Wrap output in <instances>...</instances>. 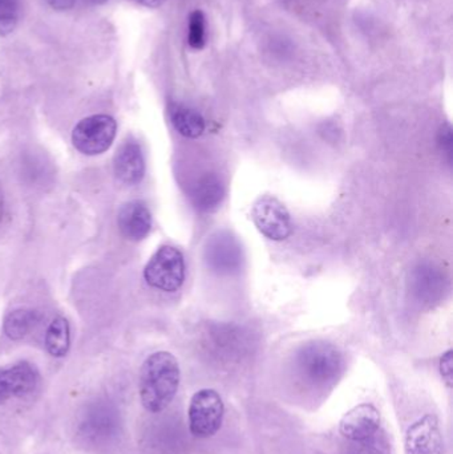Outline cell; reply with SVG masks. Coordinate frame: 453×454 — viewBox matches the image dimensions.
I'll use <instances>...</instances> for the list:
<instances>
[{
    "label": "cell",
    "mask_w": 453,
    "mask_h": 454,
    "mask_svg": "<svg viewBox=\"0 0 453 454\" xmlns=\"http://www.w3.org/2000/svg\"><path fill=\"white\" fill-rule=\"evenodd\" d=\"M133 2L137 3V4L143 5V7L146 8H157L161 7L167 0H133Z\"/></svg>",
    "instance_id": "24"
},
{
    "label": "cell",
    "mask_w": 453,
    "mask_h": 454,
    "mask_svg": "<svg viewBox=\"0 0 453 454\" xmlns=\"http://www.w3.org/2000/svg\"><path fill=\"white\" fill-rule=\"evenodd\" d=\"M180 365L169 352L160 351L144 362L140 371L141 404L148 412L160 413L169 407L180 387Z\"/></svg>",
    "instance_id": "1"
},
{
    "label": "cell",
    "mask_w": 453,
    "mask_h": 454,
    "mask_svg": "<svg viewBox=\"0 0 453 454\" xmlns=\"http://www.w3.org/2000/svg\"><path fill=\"white\" fill-rule=\"evenodd\" d=\"M297 367L301 376L314 386H327L337 380L343 370L342 354L326 341H311L300 349Z\"/></svg>",
    "instance_id": "2"
},
{
    "label": "cell",
    "mask_w": 453,
    "mask_h": 454,
    "mask_svg": "<svg viewBox=\"0 0 453 454\" xmlns=\"http://www.w3.org/2000/svg\"><path fill=\"white\" fill-rule=\"evenodd\" d=\"M406 454H443L444 442L438 418L426 415L412 424L404 442Z\"/></svg>",
    "instance_id": "8"
},
{
    "label": "cell",
    "mask_w": 453,
    "mask_h": 454,
    "mask_svg": "<svg viewBox=\"0 0 453 454\" xmlns=\"http://www.w3.org/2000/svg\"><path fill=\"white\" fill-rule=\"evenodd\" d=\"M88 2L92 3V4H104V3L108 2V0H88Z\"/></svg>",
    "instance_id": "26"
},
{
    "label": "cell",
    "mask_w": 453,
    "mask_h": 454,
    "mask_svg": "<svg viewBox=\"0 0 453 454\" xmlns=\"http://www.w3.org/2000/svg\"><path fill=\"white\" fill-rule=\"evenodd\" d=\"M438 145L439 148H441V151L443 152L444 156L447 157V161L451 164L453 156V136L451 125H441V129H439L438 132Z\"/></svg>",
    "instance_id": "21"
},
{
    "label": "cell",
    "mask_w": 453,
    "mask_h": 454,
    "mask_svg": "<svg viewBox=\"0 0 453 454\" xmlns=\"http://www.w3.org/2000/svg\"><path fill=\"white\" fill-rule=\"evenodd\" d=\"M415 293L422 301H433L444 290V279L438 270L431 266H420L414 274Z\"/></svg>",
    "instance_id": "15"
},
{
    "label": "cell",
    "mask_w": 453,
    "mask_h": 454,
    "mask_svg": "<svg viewBox=\"0 0 453 454\" xmlns=\"http://www.w3.org/2000/svg\"><path fill=\"white\" fill-rule=\"evenodd\" d=\"M117 225H119L120 231L127 239L138 242L151 232V212L143 202H128L119 212Z\"/></svg>",
    "instance_id": "12"
},
{
    "label": "cell",
    "mask_w": 453,
    "mask_h": 454,
    "mask_svg": "<svg viewBox=\"0 0 453 454\" xmlns=\"http://www.w3.org/2000/svg\"><path fill=\"white\" fill-rule=\"evenodd\" d=\"M117 124L108 114L82 119L72 132V143L80 153L96 156L108 151L116 137Z\"/></svg>",
    "instance_id": "5"
},
{
    "label": "cell",
    "mask_w": 453,
    "mask_h": 454,
    "mask_svg": "<svg viewBox=\"0 0 453 454\" xmlns=\"http://www.w3.org/2000/svg\"><path fill=\"white\" fill-rule=\"evenodd\" d=\"M189 45L194 50H202L207 43V19L199 10L193 11L189 16Z\"/></svg>",
    "instance_id": "20"
},
{
    "label": "cell",
    "mask_w": 453,
    "mask_h": 454,
    "mask_svg": "<svg viewBox=\"0 0 453 454\" xmlns=\"http://www.w3.org/2000/svg\"><path fill=\"white\" fill-rule=\"evenodd\" d=\"M252 218L257 229L271 240H285L292 234V218L286 207L274 197H261L253 205Z\"/></svg>",
    "instance_id": "6"
},
{
    "label": "cell",
    "mask_w": 453,
    "mask_h": 454,
    "mask_svg": "<svg viewBox=\"0 0 453 454\" xmlns=\"http://www.w3.org/2000/svg\"><path fill=\"white\" fill-rule=\"evenodd\" d=\"M340 434L351 442L367 439L380 429V413L374 405H356L348 411L340 424Z\"/></svg>",
    "instance_id": "10"
},
{
    "label": "cell",
    "mask_w": 453,
    "mask_h": 454,
    "mask_svg": "<svg viewBox=\"0 0 453 454\" xmlns=\"http://www.w3.org/2000/svg\"><path fill=\"white\" fill-rule=\"evenodd\" d=\"M207 262L215 271L230 274L242 263V250L236 239L228 232H218L207 242Z\"/></svg>",
    "instance_id": "9"
},
{
    "label": "cell",
    "mask_w": 453,
    "mask_h": 454,
    "mask_svg": "<svg viewBox=\"0 0 453 454\" xmlns=\"http://www.w3.org/2000/svg\"><path fill=\"white\" fill-rule=\"evenodd\" d=\"M71 346V333L66 319L58 317L52 320L45 333V347L53 357H63L68 354Z\"/></svg>",
    "instance_id": "17"
},
{
    "label": "cell",
    "mask_w": 453,
    "mask_h": 454,
    "mask_svg": "<svg viewBox=\"0 0 453 454\" xmlns=\"http://www.w3.org/2000/svg\"><path fill=\"white\" fill-rule=\"evenodd\" d=\"M225 407L215 389H201L191 397L189 405V429L199 439H209L223 426Z\"/></svg>",
    "instance_id": "3"
},
{
    "label": "cell",
    "mask_w": 453,
    "mask_h": 454,
    "mask_svg": "<svg viewBox=\"0 0 453 454\" xmlns=\"http://www.w3.org/2000/svg\"><path fill=\"white\" fill-rule=\"evenodd\" d=\"M50 7L56 11L71 10L76 0H45Z\"/></svg>",
    "instance_id": "23"
},
{
    "label": "cell",
    "mask_w": 453,
    "mask_h": 454,
    "mask_svg": "<svg viewBox=\"0 0 453 454\" xmlns=\"http://www.w3.org/2000/svg\"><path fill=\"white\" fill-rule=\"evenodd\" d=\"M116 177L127 185H136L145 175V160L141 146L136 141H127L117 149L113 160Z\"/></svg>",
    "instance_id": "11"
},
{
    "label": "cell",
    "mask_w": 453,
    "mask_h": 454,
    "mask_svg": "<svg viewBox=\"0 0 453 454\" xmlns=\"http://www.w3.org/2000/svg\"><path fill=\"white\" fill-rule=\"evenodd\" d=\"M40 315L34 309H20L11 312L4 320V333L12 340L26 338L39 323Z\"/></svg>",
    "instance_id": "16"
},
{
    "label": "cell",
    "mask_w": 453,
    "mask_h": 454,
    "mask_svg": "<svg viewBox=\"0 0 453 454\" xmlns=\"http://www.w3.org/2000/svg\"><path fill=\"white\" fill-rule=\"evenodd\" d=\"M4 213V194H3L2 186H0V220Z\"/></svg>",
    "instance_id": "25"
},
{
    "label": "cell",
    "mask_w": 453,
    "mask_h": 454,
    "mask_svg": "<svg viewBox=\"0 0 453 454\" xmlns=\"http://www.w3.org/2000/svg\"><path fill=\"white\" fill-rule=\"evenodd\" d=\"M223 197H225V188L215 175H205L204 177L199 178L191 194L194 207L204 213L217 209Z\"/></svg>",
    "instance_id": "13"
},
{
    "label": "cell",
    "mask_w": 453,
    "mask_h": 454,
    "mask_svg": "<svg viewBox=\"0 0 453 454\" xmlns=\"http://www.w3.org/2000/svg\"><path fill=\"white\" fill-rule=\"evenodd\" d=\"M144 277L152 287L165 293L177 291L185 279L183 254L172 246L159 248L144 270Z\"/></svg>",
    "instance_id": "4"
},
{
    "label": "cell",
    "mask_w": 453,
    "mask_h": 454,
    "mask_svg": "<svg viewBox=\"0 0 453 454\" xmlns=\"http://www.w3.org/2000/svg\"><path fill=\"white\" fill-rule=\"evenodd\" d=\"M348 454H391L390 440L383 431L359 442H354Z\"/></svg>",
    "instance_id": "18"
},
{
    "label": "cell",
    "mask_w": 453,
    "mask_h": 454,
    "mask_svg": "<svg viewBox=\"0 0 453 454\" xmlns=\"http://www.w3.org/2000/svg\"><path fill=\"white\" fill-rule=\"evenodd\" d=\"M40 373L29 362H19L0 368V405L13 397H26L36 391Z\"/></svg>",
    "instance_id": "7"
},
{
    "label": "cell",
    "mask_w": 453,
    "mask_h": 454,
    "mask_svg": "<svg viewBox=\"0 0 453 454\" xmlns=\"http://www.w3.org/2000/svg\"><path fill=\"white\" fill-rule=\"evenodd\" d=\"M21 0H0V35L7 36L15 31L20 19Z\"/></svg>",
    "instance_id": "19"
},
{
    "label": "cell",
    "mask_w": 453,
    "mask_h": 454,
    "mask_svg": "<svg viewBox=\"0 0 453 454\" xmlns=\"http://www.w3.org/2000/svg\"><path fill=\"white\" fill-rule=\"evenodd\" d=\"M441 373L444 383L451 388L453 384V352L447 351L441 359Z\"/></svg>",
    "instance_id": "22"
},
{
    "label": "cell",
    "mask_w": 453,
    "mask_h": 454,
    "mask_svg": "<svg viewBox=\"0 0 453 454\" xmlns=\"http://www.w3.org/2000/svg\"><path fill=\"white\" fill-rule=\"evenodd\" d=\"M169 116L173 127L184 137L197 138L205 132L204 117L189 106L172 104L169 108Z\"/></svg>",
    "instance_id": "14"
}]
</instances>
